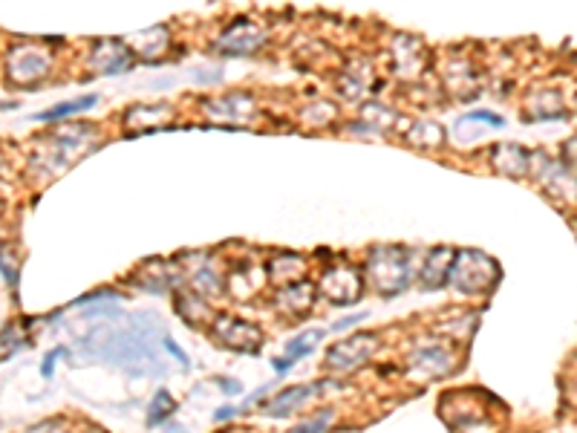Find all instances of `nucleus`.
<instances>
[{
  "mask_svg": "<svg viewBox=\"0 0 577 433\" xmlns=\"http://www.w3.org/2000/svg\"><path fill=\"white\" fill-rule=\"evenodd\" d=\"M153 330L156 327H96L81 347L87 356L116 364L130 376H162L165 364L156 353Z\"/></svg>",
  "mask_w": 577,
  "mask_h": 433,
  "instance_id": "nucleus-1",
  "label": "nucleus"
},
{
  "mask_svg": "<svg viewBox=\"0 0 577 433\" xmlns=\"http://www.w3.org/2000/svg\"><path fill=\"white\" fill-rule=\"evenodd\" d=\"M373 344H376L373 335H361V338H352L347 344H338V347H332L327 364L338 367V370H352V367L364 364L367 358L373 356Z\"/></svg>",
  "mask_w": 577,
  "mask_h": 433,
  "instance_id": "nucleus-2",
  "label": "nucleus"
},
{
  "mask_svg": "<svg viewBox=\"0 0 577 433\" xmlns=\"http://www.w3.org/2000/svg\"><path fill=\"white\" fill-rule=\"evenodd\" d=\"M228 324H231V327L217 330L220 344H226V347L237 350V353H251V356H254V353L260 350V344H263V332L257 330V327H251V324H246V321H228Z\"/></svg>",
  "mask_w": 577,
  "mask_h": 433,
  "instance_id": "nucleus-3",
  "label": "nucleus"
},
{
  "mask_svg": "<svg viewBox=\"0 0 577 433\" xmlns=\"http://www.w3.org/2000/svg\"><path fill=\"white\" fill-rule=\"evenodd\" d=\"M47 73V58L41 52L29 50V47H18L15 55H9V76L26 81L32 76H44Z\"/></svg>",
  "mask_w": 577,
  "mask_h": 433,
  "instance_id": "nucleus-4",
  "label": "nucleus"
},
{
  "mask_svg": "<svg viewBox=\"0 0 577 433\" xmlns=\"http://www.w3.org/2000/svg\"><path fill=\"white\" fill-rule=\"evenodd\" d=\"M324 387H327V384H298V387H289V390H283L266 410H269V416H289V413H295V410L301 408L309 396H315V393L324 390Z\"/></svg>",
  "mask_w": 577,
  "mask_h": 433,
  "instance_id": "nucleus-5",
  "label": "nucleus"
},
{
  "mask_svg": "<svg viewBox=\"0 0 577 433\" xmlns=\"http://www.w3.org/2000/svg\"><path fill=\"white\" fill-rule=\"evenodd\" d=\"M321 338H324V332L321 330H309V332H303V335H298L295 341H289V344H286V358H283V361H289V364L295 367V361L303 356H309V353H312V347H315Z\"/></svg>",
  "mask_w": 577,
  "mask_h": 433,
  "instance_id": "nucleus-6",
  "label": "nucleus"
},
{
  "mask_svg": "<svg viewBox=\"0 0 577 433\" xmlns=\"http://www.w3.org/2000/svg\"><path fill=\"white\" fill-rule=\"evenodd\" d=\"M174 410H176L174 396H171L168 390H159L151 402V413H148V428H156V425H162L165 419H171V416H174Z\"/></svg>",
  "mask_w": 577,
  "mask_h": 433,
  "instance_id": "nucleus-7",
  "label": "nucleus"
},
{
  "mask_svg": "<svg viewBox=\"0 0 577 433\" xmlns=\"http://www.w3.org/2000/svg\"><path fill=\"white\" fill-rule=\"evenodd\" d=\"M99 102L96 96H87V99H78V102H67V104H55L50 110H44L41 116H38V122H55V119H64V116H70V113H81V110H90L93 104Z\"/></svg>",
  "mask_w": 577,
  "mask_h": 433,
  "instance_id": "nucleus-8",
  "label": "nucleus"
},
{
  "mask_svg": "<svg viewBox=\"0 0 577 433\" xmlns=\"http://www.w3.org/2000/svg\"><path fill=\"white\" fill-rule=\"evenodd\" d=\"M329 410H324L321 416H315L312 422H303V425H298V428H292L289 433H324L327 431V425H329Z\"/></svg>",
  "mask_w": 577,
  "mask_h": 433,
  "instance_id": "nucleus-9",
  "label": "nucleus"
},
{
  "mask_svg": "<svg viewBox=\"0 0 577 433\" xmlns=\"http://www.w3.org/2000/svg\"><path fill=\"white\" fill-rule=\"evenodd\" d=\"M61 356H67V350H52L50 356L44 358V367H41V373H44V379H50L52 376V367H55V361Z\"/></svg>",
  "mask_w": 577,
  "mask_h": 433,
  "instance_id": "nucleus-10",
  "label": "nucleus"
},
{
  "mask_svg": "<svg viewBox=\"0 0 577 433\" xmlns=\"http://www.w3.org/2000/svg\"><path fill=\"white\" fill-rule=\"evenodd\" d=\"M165 347H168V353H171V356H174L176 361L182 364V367H188V364H191V361H188V356H185V353H182V350L176 347L174 338H168V335H165Z\"/></svg>",
  "mask_w": 577,
  "mask_h": 433,
  "instance_id": "nucleus-11",
  "label": "nucleus"
},
{
  "mask_svg": "<svg viewBox=\"0 0 577 433\" xmlns=\"http://www.w3.org/2000/svg\"><path fill=\"white\" fill-rule=\"evenodd\" d=\"M29 433H67L58 422H44V425H38V428H32Z\"/></svg>",
  "mask_w": 577,
  "mask_h": 433,
  "instance_id": "nucleus-12",
  "label": "nucleus"
},
{
  "mask_svg": "<svg viewBox=\"0 0 577 433\" xmlns=\"http://www.w3.org/2000/svg\"><path fill=\"white\" fill-rule=\"evenodd\" d=\"M234 413H237L234 408H223V410H217V413H214V419H217V422H226V419H231Z\"/></svg>",
  "mask_w": 577,
  "mask_h": 433,
  "instance_id": "nucleus-13",
  "label": "nucleus"
},
{
  "mask_svg": "<svg viewBox=\"0 0 577 433\" xmlns=\"http://www.w3.org/2000/svg\"><path fill=\"white\" fill-rule=\"evenodd\" d=\"M220 384L226 387L228 393H234V390H240V384H237V382H226V379H223V382H220Z\"/></svg>",
  "mask_w": 577,
  "mask_h": 433,
  "instance_id": "nucleus-14",
  "label": "nucleus"
}]
</instances>
